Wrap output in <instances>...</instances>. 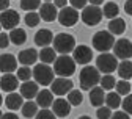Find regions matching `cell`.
<instances>
[{
	"mask_svg": "<svg viewBox=\"0 0 132 119\" xmlns=\"http://www.w3.org/2000/svg\"><path fill=\"white\" fill-rule=\"evenodd\" d=\"M54 69L49 64L46 63H39V64H35V67L31 69V75L35 78V81L41 86H47L54 81Z\"/></svg>",
	"mask_w": 132,
	"mask_h": 119,
	"instance_id": "3",
	"label": "cell"
},
{
	"mask_svg": "<svg viewBox=\"0 0 132 119\" xmlns=\"http://www.w3.org/2000/svg\"><path fill=\"white\" fill-rule=\"evenodd\" d=\"M54 5L57 8H64V6H68V0H54Z\"/></svg>",
	"mask_w": 132,
	"mask_h": 119,
	"instance_id": "42",
	"label": "cell"
},
{
	"mask_svg": "<svg viewBox=\"0 0 132 119\" xmlns=\"http://www.w3.org/2000/svg\"><path fill=\"white\" fill-rule=\"evenodd\" d=\"M121 96L118 94V93H109V94H105V105L109 107V108H112V110H117V108H120L121 107Z\"/></svg>",
	"mask_w": 132,
	"mask_h": 119,
	"instance_id": "29",
	"label": "cell"
},
{
	"mask_svg": "<svg viewBox=\"0 0 132 119\" xmlns=\"http://www.w3.org/2000/svg\"><path fill=\"white\" fill-rule=\"evenodd\" d=\"M58 8L51 3V2H46L39 6V16H41V19L46 21V22H54L57 19V16H58Z\"/></svg>",
	"mask_w": 132,
	"mask_h": 119,
	"instance_id": "16",
	"label": "cell"
},
{
	"mask_svg": "<svg viewBox=\"0 0 132 119\" xmlns=\"http://www.w3.org/2000/svg\"><path fill=\"white\" fill-rule=\"evenodd\" d=\"M79 119H91V117H90V116H87V114H84V116H80Z\"/></svg>",
	"mask_w": 132,
	"mask_h": 119,
	"instance_id": "47",
	"label": "cell"
},
{
	"mask_svg": "<svg viewBox=\"0 0 132 119\" xmlns=\"http://www.w3.org/2000/svg\"><path fill=\"white\" fill-rule=\"evenodd\" d=\"M102 10L96 6V5H91V6H85L84 10H82V14H80V19L84 21L85 25L88 27H94L97 25L99 22L102 21Z\"/></svg>",
	"mask_w": 132,
	"mask_h": 119,
	"instance_id": "7",
	"label": "cell"
},
{
	"mask_svg": "<svg viewBox=\"0 0 132 119\" xmlns=\"http://www.w3.org/2000/svg\"><path fill=\"white\" fill-rule=\"evenodd\" d=\"M0 119H19V116L16 114V113H13V111H10V113H5Z\"/></svg>",
	"mask_w": 132,
	"mask_h": 119,
	"instance_id": "44",
	"label": "cell"
},
{
	"mask_svg": "<svg viewBox=\"0 0 132 119\" xmlns=\"http://www.w3.org/2000/svg\"><path fill=\"white\" fill-rule=\"evenodd\" d=\"M121 108H123V111H126L129 116H132V94L124 96V99L121 100Z\"/></svg>",
	"mask_w": 132,
	"mask_h": 119,
	"instance_id": "36",
	"label": "cell"
},
{
	"mask_svg": "<svg viewBox=\"0 0 132 119\" xmlns=\"http://www.w3.org/2000/svg\"><path fill=\"white\" fill-rule=\"evenodd\" d=\"M52 102H54V93L49 91V89H43L36 94V104L41 108H49L52 107Z\"/></svg>",
	"mask_w": 132,
	"mask_h": 119,
	"instance_id": "22",
	"label": "cell"
},
{
	"mask_svg": "<svg viewBox=\"0 0 132 119\" xmlns=\"http://www.w3.org/2000/svg\"><path fill=\"white\" fill-rule=\"evenodd\" d=\"M0 30H2V25H0Z\"/></svg>",
	"mask_w": 132,
	"mask_h": 119,
	"instance_id": "51",
	"label": "cell"
},
{
	"mask_svg": "<svg viewBox=\"0 0 132 119\" xmlns=\"http://www.w3.org/2000/svg\"><path fill=\"white\" fill-rule=\"evenodd\" d=\"M39 85L36 83V81H30V80H27V81H24L22 85H21V88H19V93L22 94V97L25 99V100H31V99H35L36 97V94L39 93Z\"/></svg>",
	"mask_w": 132,
	"mask_h": 119,
	"instance_id": "17",
	"label": "cell"
},
{
	"mask_svg": "<svg viewBox=\"0 0 132 119\" xmlns=\"http://www.w3.org/2000/svg\"><path fill=\"white\" fill-rule=\"evenodd\" d=\"M2 102H3V97H2V94H0V105H2Z\"/></svg>",
	"mask_w": 132,
	"mask_h": 119,
	"instance_id": "48",
	"label": "cell"
},
{
	"mask_svg": "<svg viewBox=\"0 0 132 119\" xmlns=\"http://www.w3.org/2000/svg\"><path fill=\"white\" fill-rule=\"evenodd\" d=\"M54 49L60 55H68L76 49V38L69 33H60L54 38Z\"/></svg>",
	"mask_w": 132,
	"mask_h": 119,
	"instance_id": "4",
	"label": "cell"
},
{
	"mask_svg": "<svg viewBox=\"0 0 132 119\" xmlns=\"http://www.w3.org/2000/svg\"><path fill=\"white\" fill-rule=\"evenodd\" d=\"M99 81H101V72L94 66L87 64L79 74V83H80V88L84 91H90L91 88L97 86Z\"/></svg>",
	"mask_w": 132,
	"mask_h": 119,
	"instance_id": "1",
	"label": "cell"
},
{
	"mask_svg": "<svg viewBox=\"0 0 132 119\" xmlns=\"http://www.w3.org/2000/svg\"><path fill=\"white\" fill-rule=\"evenodd\" d=\"M38 108H39V107H38L36 102H33V100H27V102H24V105H22L21 111H22V114H24L25 117H35V116H36V113L39 111Z\"/></svg>",
	"mask_w": 132,
	"mask_h": 119,
	"instance_id": "27",
	"label": "cell"
},
{
	"mask_svg": "<svg viewBox=\"0 0 132 119\" xmlns=\"http://www.w3.org/2000/svg\"><path fill=\"white\" fill-rule=\"evenodd\" d=\"M117 93L120 94V96H127V94H130V91H132V86H130V83L127 81V80H120V81H117Z\"/></svg>",
	"mask_w": 132,
	"mask_h": 119,
	"instance_id": "32",
	"label": "cell"
},
{
	"mask_svg": "<svg viewBox=\"0 0 132 119\" xmlns=\"http://www.w3.org/2000/svg\"><path fill=\"white\" fill-rule=\"evenodd\" d=\"M44 2H52V0H44Z\"/></svg>",
	"mask_w": 132,
	"mask_h": 119,
	"instance_id": "50",
	"label": "cell"
},
{
	"mask_svg": "<svg viewBox=\"0 0 132 119\" xmlns=\"http://www.w3.org/2000/svg\"><path fill=\"white\" fill-rule=\"evenodd\" d=\"M10 35H6V33H2L0 31V49H6L10 45Z\"/></svg>",
	"mask_w": 132,
	"mask_h": 119,
	"instance_id": "40",
	"label": "cell"
},
{
	"mask_svg": "<svg viewBox=\"0 0 132 119\" xmlns=\"http://www.w3.org/2000/svg\"><path fill=\"white\" fill-rule=\"evenodd\" d=\"M110 119H130V117L126 111H115V113H112Z\"/></svg>",
	"mask_w": 132,
	"mask_h": 119,
	"instance_id": "41",
	"label": "cell"
},
{
	"mask_svg": "<svg viewBox=\"0 0 132 119\" xmlns=\"http://www.w3.org/2000/svg\"><path fill=\"white\" fill-rule=\"evenodd\" d=\"M18 78L21 80V81H27V80H30L33 75H31V69H28V66H22V67H18Z\"/></svg>",
	"mask_w": 132,
	"mask_h": 119,
	"instance_id": "35",
	"label": "cell"
},
{
	"mask_svg": "<svg viewBox=\"0 0 132 119\" xmlns=\"http://www.w3.org/2000/svg\"><path fill=\"white\" fill-rule=\"evenodd\" d=\"M52 111L55 113L57 117H66L71 113V104L66 99L58 97L52 102Z\"/></svg>",
	"mask_w": 132,
	"mask_h": 119,
	"instance_id": "14",
	"label": "cell"
},
{
	"mask_svg": "<svg viewBox=\"0 0 132 119\" xmlns=\"http://www.w3.org/2000/svg\"><path fill=\"white\" fill-rule=\"evenodd\" d=\"M117 71H118V75H120L123 80H129V78H132V61H129V60H123V61L118 64Z\"/></svg>",
	"mask_w": 132,
	"mask_h": 119,
	"instance_id": "24",
	"label": "cell"
},
{
	"mask_svg": "<svg viewBox=\"0 0 132 119\" xmlns=\"http://www.w3.org/2000/svg\"><path fill=\"white\" fill-rule=\"evenodd\" d=\"M10 6V0H0V11H5Z\"/></svg>",
	"mask_w": 132,
	"mask_h": 119,
	"instance_id": "45",
	"label": "cell"
},
{
	"mask_svg": "<svg viewBox=\"0 0 132 119\" xmlns=\"http://www.w3.org/2000/svg\"><path fill=\"white\" fill-rule=\"evenodd\" d=\"M10 41L13 44H16V45L24 44L27 41V33H25V30H22V28H13L11 33H10Z\"/></svg>",
	"mask_w": 132,
	"mask_h": 119,
	"instance_id": "26",
	"label": "cell"
},
{
	"mask_svg": "<svg viewBox=\"0 0 132 119\" xmlns=\"http://www.w3.org/2000/svg\"><path fill=\"white\" fill-rule=\"evenodd\" d=\"M118 13H120V8H118V5L115 2H107L104 5V8H102V14H104V17H107V19L118 17Z\"/></svg>",
	"mask_w": 132,
	"mask_h": 119,
	"instance_id": "28",
	"label": "cell"
},
{
	"mask_svg": "<svg viewBox=\"0 0 132 119\" xmlns=\"http://www.w3.org/2000/svg\"><path fill=\"white\" fill-rule=\"evenodd\" d=\"M113 55L120 60H129L132 57V42L126 38L115 41L113 44Z\"/></svg>",
	"mask_w": 132,
	"mask_h": 119,
	"instance_id": "9",
	"label": "cell"
},
{
	"mask_svg": "<svg viewBox=\"0 0 132 119\" xmlns=\"http://www.w3.org/2000/svg\"><path fill=\"white\" fill-rule=\"evenodd\" d=\"M96 116H97V119H110L112 117V108H109L107 105L99 107L96 111Z\"/></svg>",
	"mask_w": 132,
	"mask_h": 119,
	"instance_id": "38",
	"label": "cell"
},
{
	"mask_svg": "<svg viewBox=\"0 0 132 119\" xmlns=\"http://www.w3.org/2000/svg\"><path fill=\"white\" fill-rule=\"evenodd\" d=\"M68 102L71 105H74V107H77V105H80L82 102H84V96H82V93L79 91V89H71L69 93H68Z\"/></svg>",
	"mask_w": 132,
	"mask_h": 119,
	"instance_id": "30",
	"label": "cell"
},
{
	"mask_svg": "<svg viewBox=\"0 0 132 119\" xmlns=\"http://www.w3.org/2000/svg\"><path fill=\"white\" fill-rule=\"evenodd\" d=\"M38 55H39V60H41V63H46V64H51V63H54L55 61V58H57V50L54 49V47H41V52H38Z\"/></svg>",
	"mask_w": 132,
	"mask_h": 119,
	"instance_id": "23",
	"label": "cell"
},
{
	"mask_svg": "<svg viewBox=\"0 0 132 119\" xmlns=\"http://www.w3.org/2000/svg\"><path fill=\"white\" fill-rule=\"evenodd\" d=\"M39 55L35 49H25L22 50V52H19L18 55V61L22 64V66H31V64H35L38 61Z\"/></svg>",
	"mask_w": 132,
	"mask_h": 119,
	"instance_id": "18",
	"label": "cell"
},
{
	"mask_svg": "<svg viewBox=\"0 0 132 119\" xmlns=\"http://www.w3.org/2000/svg\"><path fill=\"white\" fill-rule=\"evenodd\" d=\"M35 119H57V116H55L54 111H51L49 108H41V110L36 113Z\"/></svg>",
	"mask_w": 132,
	"mask_h": 119,
	"instance_id": "37",
	"label": "cell"
},
{
	"mask_svg": "<svg viewBox=\"0 0 132 119\" xmlns=\"http://www.w3.org/2000/svg\"><path fill=\"white\" fill-rule=\"evenodd\" d=\"M18 69V60L11 53H3L0 55V72L8 74V72H14Z\"/></svg>",
	"mask_w": 132,
	"mask_h": 119,
	"instance_id": "15",
	"label": "cell"
},
{
	"mask_svg": "<svg viewBox=\"0 0 132 119\" xmlns=\"http://www.w3.org/2000/svg\"><path fill=\"white\" fill-rule=\"evenodd\" d=\"M5 105H6V108L10 110V111H16V110H21L22 108V105H24V97H22V94L19 93H10L8 96H6V99H5Z\"/></svg>",
	"mask_w": 132,
	"mask_h": 119,
	"instance_id": "19",
	"label": "cell"
},
{
	"mask_svg": "<svg viewBox=\"0 0 132 119\" xmlns=\"http://www.w3.org/2000/svg\"><path fill=\"white\" fill-rule=\"evenodd\" d=\"M130 86H132V83H130Z\"/></svg>",
	"mask_w": 132,
	"mask_h": 119,
	"instance_id": "52",
	"label": "cell"
},
{
	"mask_svg": "<svg viewBox=\"0 0 132 119\" xmlns=\"http://www.w3.org/2000/svg\"><path fill=\"white\" fill-rule=\"evenodd\" d=\"M19 14H18V11H14V10H5V11H2L0 13V25H2L5 30H13V28H16L18 27V24H19Z\"/></svg>",
	"mask_w": 132,
	"mask_h": 119,
	"instance_id": "12",
	"label": "cell"
},
{
	"mask_svg": "<svg viewBox=\"0 0 132 119\" xmlns=\"http://www.w3.org/2000/svg\"><path fill=\"white\" fill-rule=\"evenodd\" d=\"M90 102L93 107H102L105 102V94L101 86H94L90 89Z\"/></svg>",
	"mask_w": 132,
	"mask_h": 119,
	"instance_id": "21",
	"label": "cell"
},
{
	"mask_svg": "<svg viewBox=\"0 0 132 119\" xmlns=\"http://www.w3.org/2000/svg\"><path fill=\"white\" fill-rule=\"evenodd\" d=\"M69 3L76 10H84L87 6V3H88V0H69Z\"/></svg>",
	"mask_w": 132,
	"mask_h": 119,
	"instance_id": "39",
	"label": "cell"
},
{
	"mask_svg": "<svg viewBox=\"0 0 132 119\" xmlns=\"http://www.w3.org/2000/svg\"><path fill=\"white\" fill-rule=\"evenodd\" d=\"M72 58H74L76 64H85L87 66L93 58V50L85 44L76 45V49L72 50Z\"/></svg>",
	"mask_w": 132,
	"mask_h": 119,
	"instance_id": "11",
	"label": "cell"
},
{
	"mask_svg": "<svg viewBox=\"0 0 132 119\" xmlns=\"http://www.w3.org/2000/svg\"><path fill=\"white\" fill-rule=\"evenodd\" d=\"M18 86H19V78L13 72L3 74L0 77V88H2L5 93H13V91L18 89Z\"/></svg>",
	"mask_w": 132,
	"mask_h": 119,
	"instance_id": "13",
	"label": "cell"
},
{
	"mask_svg": "<svg viewBox=\"0 0 132 119\" xmlns=\"http://www.w3.org/2000/svg\"><path fill=\"white\" fill-rule=\"evenodd\" d=\"M2 116H3V113H2V110H0V117H2Z\"/></svg>",
	"mask_w": 132,
	"mask_h": 119,
	"instance_id": "49",
	"label": "cell"
},
{
	"mask_svg": "<svg viewBox=\"0 0 132 119\" xmlns=\"http://www.w3.org/2000/svg\"><path fill=\"white\" fill-rule=\"evenodd\" d=\"M54 72L58 77H71L76 72V61L72 57L60 55L54 61Z\"/></svg>",
	"mask_w": 132,
	"mask_h": 119,
	"instance_id": "2",
	"label": "cell"
},
{
	"mask_svg": "<svg viewBox=\"0 0 132 119\" xmlns=\"http://www.w3.org/2000/svg\"><path fill=\"white\" fill-rule=\"evenodd\" d=\"M96 67H97V71L102 72V74H112V72L117 71V67H118V58L113 53L102 52L96 58Z\"/></svg>",
	"mask_w": 132,
	"mask_h": 119,
	"instance_id": "6",
	"label": "cell"
},
{
	"mask_svg": "<svg viewBox=\"0 0 132 119\" xmlns=\"http://www.w3.org/2000/svg\"><path fill=\"white\" fill-rule=\"evenodd\" d=\"M72 88H74V83L69 80V77H58V78H54V81L51 83V91L57 96L68 94Z\"/></svg>",
	"mask_w": 132,
	"mask_h": 119,
	"instance_id": "10",
	"label": "cell"
},
{
	"mask_svg": "<svg viewBox=\"0 0 132 119\" xmlns=\"http://www.w3.org/2000/svg\"><path fill=\"white\" fill-rule=\"evenodd\" d=\"M41 6V0H21V8L25 11H35Z\"/></svg>",
	"mask_w": 132,
	"mask_h": 119,
	"instance_id": "34",
	"label": "cell"
},
{
	"mask_svg": "<svg viewBox=\"0 0 132 119\" xmlns=\"http://www.w3.org/2000/svg\"><path fill=\"white\" fill-rule=\"evenodd\" d=\"M109 31L112 35H123L126 31V22L120 17H115L109 22Z\"/></svg>",
	"mask_w": 132,
	"mask_h": 119,
	"instance_id": "25",
	"label": "cell"
},
{
	"mask_svg": "<svg viewBox=\"0 0 132 119\" xmlns=\"http://www.w3.org/2000/svg\"><path fill=\"white\" fill-rule=\"evenodd\" d=\"M99 85H101V88H102L104 91H105V89H113L115 85H117V80L112 77V74H104V77H101Z\"/></svg>",
	"mask_w": 132,
	"mask_h": 119,
	"instance_id": "31",
	"label": "cell"
},
{
	"mask_svg": "<svg viewBox=\"0 0 132 119\" xmlns=\"http://www.w3.org/2000/svg\"><path fill=\"white\" fill-rule=\"evenodd\" d=\"M52 41H54V35H52L51 30L41 28V30L36 31V35H35V44L38 47H47L49 44H52Z\"/></svg>",
	"mask_w": 132,
	"mask_h": 119,
	"instance_id": "20",
	"label": "cell"
},
{
	"mask_svg": "<svg viewBox=\"0 0 132 119\" xmlns=\"http://www.w3.org/2000/svg\"><path fill=\"white\" fill-rule=\"evenodd\" d=\"M124 11L132 16V0H126V3H124Z\"/></svg>",
	"mask_w": 132,
	"mask_h": 119,
	"instance_id": "43",
	"label": "cell"
},
{
	"mask_svg": "<svg viewBox=\"0 0 132 119\" xmlns=\"http://www.w3.org/2000/svg\"><path fill=\"white\" fill-rule=\"evenodd\" d=\"M88 2H90L91 5H96V6H99V5H102V3H104V0H88Z\"/></svg>",
	"mask_w": 132,
	"mask_h": 119,
	"instance_id": "46",
	"label": "cell"
},
{
	"mask_svg": "<svg viewBox=\"0 0 132 119\" xmlns=\"http://www.w3.org/2000/svg\"><path fill=\"white\" fill-rule=\"evenodd\" d=\"M57 19H58V22H60L63 27H72V25H76L77 21H79V13H77V10L72 8V6H64V8L60 10Z\"/></svg>",
	"mask_w": 132,
	"mask_h": 119,
	"instance_id": "8",
	"label": "cell"
},
{
	"mask_svg": "<svg viewBox=\"0 0 132 119\" xmlns=\"http://www.w3.org/2000/svg\"><path fill=\"white\" fill-rule=\"evenodd\" d=\"M91 44L93 47L97 50V52H109L110 49H113V44H115V35H112L110 31H97L94 33V36L91 39Z\"/></svg>",
	"mask_w": 132,
	"mask_h": 119,
	"instance_id": "5",
	"label": "cell"
},
{
	"mask_svg": "<svg viewBox=\"0 0 132 119\" xmlns=\"http://www.w3.org/2000/svg\"><path fill=\"white\" fill-rule=\"evenodd\" d=\"M24 19H25V24L28 27H36L41 21V16H39V13H35V11H27Z\"/></svg>",
	"mask_w": 132,
	"mask_h": 119,
	"instance_id": "33",
	"label": "cell"
}]
</instances>
